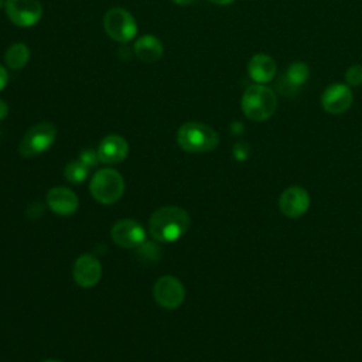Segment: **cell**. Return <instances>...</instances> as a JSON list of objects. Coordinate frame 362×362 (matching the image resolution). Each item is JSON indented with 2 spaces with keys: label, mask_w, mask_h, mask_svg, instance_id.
<instances>
[{
  "label": "cell",
  "mask_w": 362,
  "mask_h": 362,
  "mask_svg": "<svg viewBox=\"0 0 362 362\" xmlns=\"http://www.w3.org/2000/svg\"><path fill=\"white\" fill-rule=\"evenodd\" d=\"M189 228V215L180 206H163L148 221V232L157 242L170 243L180 239Z\"/></svg>",
  "instance_id": "obj_1"
},
{
  "label": "cell",
  "mask_w": 362,
  "mask_h": 362,
  "mask_svg": "<svg viewBox=\"0 0 362 362\" xmlns=\"http://www.w3.org/2000/svg\"><path fill=\"white\" fill-rule=\"evenodd\" d=\"M177 141L187 153L212 151L219 144L218 133L199 122H187L177 132Z\"/></svg>",
  "instance_id": "obj_2"
},
{
  "label": "cell",
  "mask_w": 362,
  "mask_h": 362,
  "mask_svg": "<svg viewBox=\"0 0 362 362\" xmlns=\"http://www.w3.org/2000/svg\"><path fill=\"white\" fill-rule=\"evenodd\" d=\"M240 106L247 119L253 122H263L274 113L277 98L270 88L255 83L243 92Z\"/></svg>",
  "instance_id": "obj_3"
},
{
  "label": "cell",
  "mask_w": 362,
  "mask_h": 362,
  "mask_svg": "<svg viewBox=\"0 0 362 362\" xmlns=\"http://www.w3.org/2000/svg\"><path fill=\"white\" fill-rule=\"evenodd\" d=\"M89 189L98 202L110 205L122 198L124 192V181L119 171L113 168H102L92 177Z\"/></svg>",
  "instance_id": "obj_4"
},
{
  "label": "cell",
  "mask_w": 362,
  "mask_h": 362,
  "mask_svg": "<svg viewBox=\"0 0 362 362\" xmlns=\"http://www.w3.org/2000/svg\"><path fill=\"white\" fill-rule=\"evenodd\" d=\"M55 137H57V129L52 123H48V122L37 123L24 133L18 146V153L25 158L40 156L54 144Z\"/></svg>",
  "instance_id": "obj_5"
},
{
  "label": "cell",
  "mask_w": 362,
  "mask_h": 362,
  "mask_svg": "<svg viewBox=\"0 0 362 362\" xmlns=\"http://www.w3.org/2000/svg\"><path fill=\"white\" fill-rule=\"evenodd\" d=\"M105 33L117 42H129L137 34V24L134 17L122 7H113L106 11L103 17Z\"/></svg>",
  "instance_id": "obj_6"
},
{
  "label": "cell",
  "mask_w": 362,
  "mask_h": 362,
  "mask_svg": "<svg viewBox=\"0 0 362 362\" xmlns=\"http://www.w3.org/2000/svg\"><path fill=\"white\" fill-rule=\"evenodd\" d=\"M6 14L17 27H33L42 16V6L38 0H6Z\"/></svg>",
  "instance_id": "obj_7"
},
{
  "label": "cell",
  "mask_w": 362,
  "mask_h": 362,
  "mask_svg": "<svg viewBox=\"0 0 362 362\" xmlns=\"http://www.w3.org/2000/svg\"><path fill=\"white\" fill-rule=\"evenodd\" d=\"M153 296L160 307L165 310H174L182 304L185 290L177 277L163 276L156 281L153 287Z\"/></svg>",
  "instance_id": "obj_8"
},
{
  "label": "cell",
  "mask_w": 362,
  "mask_h": 362,
  "mask_svg": "<svg viewBox=\"0 0 362 362\" xmlns=\"http://www.w3.org/2000/svg\"><path fill=\"white\" fill-rule=\"evenodd\" d=\"M110 235L116 245L126 249H136L141 246L146 239L143 226L134 219H122L116 222L110 230Z\"/></svg>",
  "instance_id": "obj_9"
},
{
  "label": "cell",
  "mask_w": 362,
  "mask_h": 362,
  "mask_svg": "<svg viewBox=\"0 0 362 362\" xmlns=\"http://www.w3.org/2000/svg\"><path fill=\"white\" fill-rule=\"evenodd\" d=\"M72 276L78 286L83 288L93 287L102 276V266L99 259L90 253L81 255L74 263Z\"/></svg>",
  "instance_id": "obj_10"
},
{
  "label": "cell",
  "mask_w": 362,
  "mask_h": 362,
  "mask_svg": "<svg viewBox=\"0 0 362 362\" xmlns=\"http://www.w3.org/2000/svg\"><path fill=\"white\" fill-rule=\"evenodd\" d=\"M351 103H352V92L349 90L348 85H344V83L329 85L321 96V105L324 110L331 115H341L346 112Z\"/></svg>",
  "instance_id": "obj_11"
},
{
  "label": "cell",
  "mask_w": 362,
  "mask_h": 362,
  "mask_svg": "<svg viewBox=\"0 0 362 362\" xmlns=\"http://www.w3.org/2000/svg\"><path fill=\"white\" fill-rule=\"evenodd\" d=\"M281 214L288 218H298L307 212L310 206V197L301 187H288L284 189L279 199Z\"/></svg>",
  "instance_id": "obj_12"
},
{
  "label": "cell",
  "mask_w": 362,
  "mask_h": 362,
  "mask_svg": "<svg viewBox=\"0 0 362 362\" xmlns=\"http://www.w3.org/2000/svg\"><path fill=\"white\" fill-rule=\"evenodd\" d=\"M129 153L127 141L119 134L106 136L98 147V156L103 164H119Z\"/></svg>",
  "instance_id": "obj_13"
},
{
  "label": "cell",
  "mask_w": 362,
  "mask_h": 362,
  "mask_svg": "<svg viewBox=\"0 0 362 362\" xmlns=\"http://www.w3.org/2000/svg\"><path fill=\"white\" fill-rule=\"evenodd\" d=\"M47 204L58 215H72L79 206L76 194L65 187L51 188L47 192Z\"/></svg>",
  "instance_id": "obj_14"
},
{
  "label": "cell",
  "mask_w": 362,
  "mask_h": 362,
  "mask_svg": "<svg viewBox=\"0 0 362 362\" xmlns=\"http://www.w3.org/2000/svg\"><path fill=\"white\" fill-rule=\"evenodd\" d=\"M247 72L256 83H267L276 75V62L267 54H255L247 64Z\"/></svg>",
  "instance_id": "obj_15"
},
{
  "label": "cell",
  "mask_w": 362,
  "mask_h": 362,
  "mask_svg": "<svg viewBox=\"0 0 362 362\" xmlns=\"http://www.w3.org/2000/svg\"><path fill=\"white\" fill-rule=\"evenodd\" d=\"M308 79V66L304 62H293L288 65L284 76L279 83L280 92L284 95H293Z\"/></svg>",
  "instance_id": "obj_16"
},
{
  "label": "cell",
  "mask_w": 362,
  "mask_h": 362,
  "mask_svg": "<svg viewBox=\"0 0 362 362\" xmlns=\"http://www.w3.org/2000/svg\"><path fill=\"white\" fill-rule=\"evenodd\" d=\"M163 42L151 34L141 35L134 44V54L143 62H156L163 57Z\"/></svg>",
  "instance_id": "obj_17"
},
{
  "label": "cell",
  "mask_w": 362,
  "mask_h": 362,
  "mask_svg": "<svg viewBox=\"0 0 362 362\" xmlns=\"http://www.w3.org/2000/svg\"><path fill=\"white\" fill-rule=\"evenodd\" d=\"M30 61V48L24 42L11 44L4 52V62L10 69H23Z\"/></svg>",
  "instance_id": "obj_18"
},
{
  "label": "cell",
  "mask_w": 362,
  "mask_h": 362,
  "mask_svg": "<svg viewBox=\"0 0 362 362\" xmlns=\"http://www.w3.org/2000/svg\"><path fill=\"white\" fill-rule=\"evenodd\" d=\"M88 173H89V168L81 163L79 160L76 161H71L66 167H65V178L69 181V182H74V184H79L82 181L86 180L88 177Z\"/></svg>",
  "instance_id": "obj_19"
},
{
  "label": "cell",
  "mask_w": 362,
  "mask_h": 362,
  "mask_svg": "<svg viewBox=\"0 0 362 362\" xmlns=\"http://www.w3.org/2000/svg\"><path fill=\"white\" fill-rule=\"evenodd\" d=\"M345 81L351 86L362 85V65L356 64V65L349 66L345 72Z\"/></svg>",
  "instance_id": "obj_20"
},
{
  "label": "cell",
  "mask_w": 362,
  "mask_h": 362,
  "mask_svg": "<svg viewBox=\"0 0 362 362\" xmlns=\"http://www.w3.org/2000/svg\"><path fill=\"white\" fill-rule=\"evenodd\" d=\"M78 160H79L81 163H83L88 168L95 167V165L100 161V160H99V156H98V150H93V148H85V150H82Z\"/></svg>",
  "instance_id": "obj_21"
},
{
  "label": "cell",
  "mask_w": 362,
  "mask_h": 362,
  "mask_svg": "<svg viewBox=\"0 0 362 362\" xmlns=\"http://www.w3.org/2000/svg\"><path fill=\"white\" fill-rule=\"evenodd\" d=\"M233 154H235L236 160H245L249 156V146L243 141L236 143L233 147Z\"/></svg>",
  "instance_id": "obj_22"
},
{
  "label": "cell",
  "mask_w": 362,
  "mask_h": 362,
  "mask_svg": "<svg viewBox=\"0 0 362 362\" xmlns=\"http://www.w3.org/2000/svg\"><path fill=\"white\" fill-rule=\"evenodd\" d=\"M7 79H8V75H7V71L3 65H0V90L4 89V86L7 85Z\"/></svg>",
  "instance_id": "obj_23"
},
{
  "label": "cell",
  "mask_w": 362,
  "mask_h": 362,
  "mask_svg": "<svg viewBox=\"0 0 362 362\" xmlns=\"http://www.w3.org/2000/svg\"><path fill=\"white\" fill-rule=\"evenodd\" d=\"M7 113H8V106H7V103L0 99V120H3V119L7 116Z\"/></svg>",
  "instance_id": "obj_24"
},
{
  "label": "cell",
  "mask_w": 362,
  "mask_h": 362,
  "mask_svg": "<svg viewBox=\"0 0 362 362\" xmlns=\"http://www.w3.org/2000/svg\"><path fill=\"white\" fill-rule=\"evenodd\" d=\"M171 1H174L175 4H180V6H187V4L194 3L195 0H171Z\"/></svg>",
  "instance_id": "obj_25"
},
{
  "label": "cell",
  "mask_w": 362,
  "mask_h": 362,
  "mask_svg": "<svg viewBox=\"0 0 362 362\" xmlns=\"http://www.w3.org/2000/svg\"><path fill=\"white\" fill-rule=\"evenodd\" d=\"M209 1H212L215 4H219V6H225V4H230L235 0H209Z\"/></svg>",
  "instance_id": "obj_26"
},
{
  "label": "cell",
  "mask_w": 362,
  "mask_h": 362,
  "mask_svg": "<svg viewBox=\"0 0 362 362\" xmlns=\"http://www.w3.org/2000/svg\"><path fill=\"white\" fill-rule=\"evenodd\" d=\"M4 4H6V1H4V0H0V10L4 7Z\"/></svg>",
  "instance_id": "obj_27"
},
{
  "label": "cell",
  "mask_w": 362,
  "mask_h": 362,
  "mask_svg": "<svg viewBox=\"0 0 362 362\" xmlns=\"http://www.w3.org/2000/svg\"><path fill=\"white\" fill-rule=\"evenodd\" d=\"M44 362H61V361H55V359H48V361H44Z\"/></svg>",
  "instance_id": "obj_28"
}]
</instances>
